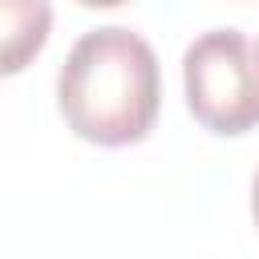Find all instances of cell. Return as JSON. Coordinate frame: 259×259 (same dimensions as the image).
Instances as JSON below:
<instances>
[{
  "label": "cell",
  "mask_w": 259,
  "mask_h": 259,
  "mask_svg": "<svg viewBox=\"0 0 259 259\" xmlns=\"http://www.w3.org/2000/svg\"><path fill=\"white\" fill-rule=\"evenodd\" d=\"M255 61H259V45H255Z\"/></svg>",
  "instance_id": "6"
},
{
  "label": "cell",
  "mask_w": 259,
  "mask_h": 259,
  "mask_svg": "<svg viewBox=\"0 0 259 259\" xmlns=\"http://www.w3.org/2000/svg\"><path fill=\"white\" fill-rule=\"evenodd\" d=\"M77 4H85V8H117L125 0H77Z\"/></svg>",
  "instance_id": "5"
},
{
  "label": "cell",
  "mask_w": 259,
  "mask_h": 259,
  "mask_svg": "<svg viewBox=\"0 0 259 259\" xmlns=\"http://www.w3.org/2000/svg\"><path fill=\"white\" fill-rule=\"evenodd\" d=\"M158 105L162 73L154 45L125 24L85 32L57 69V109L81 142L134 146L154 130Z\"/></svg>",
  "instance_id": "1"
},
{
  "label": "cell",
  "mask_w": 259,
  "mask_h": 259,
  "mask_svg": "<svg viewBox=\"0 0 259 259\" xmlns=\"http://www.w3.org/2000/svg\"><path fill=\"white\" fill-rule=\"evenodd\" d=\"M182 89L190 117L219 134L239 138L259 125V61L239 28H210L182 53Z\"/></svg>",
  "instance_id": "2"
},
{
  "label": "cell",
  "mask_w": 259,
  "mask_h": 259,
  "mask_svg": "<svg viewBox=\"0 0 259 259\" xmlns=\"http://www.w3.org/2000/svg\"><path fill=\"white\" fill-rule=\"evenodd\" d=\"M251 219H255V227H259V170H255V178H251Z\"/></svg>",
  "instance_id": "4"
},
{
  "label": "cell",
  "mask_w": 259,
  "mask_h": 259,
  "mask_svg": "<svg viewBox=\"0 0 259 259\" xmlns=\"http://www.w3.org/2000/svg\"><path fill=\"white\" fill-rule=\"evenodd\" d=\"M53 32L49 0H0V77L24 73Z\"/></svg>",
  "instance_id": "3"
}]
</instances>
